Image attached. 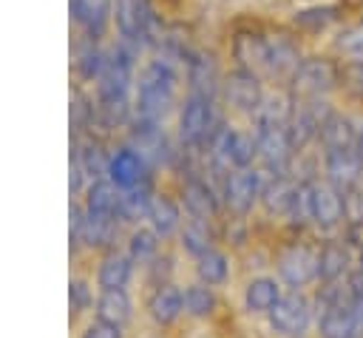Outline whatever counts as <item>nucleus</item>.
Masks as SVG:
<instances>
[{
  "mask_svg": "<svg viewBox=\"0 0 363 338\" xmlns=\"http://www.w3.org/2000/svg\"><path fill=\"white\" fill-rule=\"evenodd\" d=\"M346 62L335 51H306L286 82L292 99H332L343 94Z\"/></svg>",
  "mask_w": 363,
  "mask_h": 338,
  "instance_id": "obj_1",
  "label": "nucleus"
},
{
  "mask_svg": "<svg viewBox=\"0 0 363 338\" xmlns=\"http://www.w3.org/2000/svg\"><path fill=\"white\" fill-rule=\"evenodd\" d=\"M218 102H221L218 97L184 91V97L179 102V125H176V142H179V148L196 151V153L204 151L207 139L213 136V131L224 119Z\"/></svg>",
  "mask_w": 363,
  "mask_h": 338,
  "instance_id": "obj_2",
  "label": "nucleus"
},
{
  "mask_svg": "<svg viewBox=\"0 0 363 338\" xmlns=\"http://www.w3.org/2000/svg\"><path fill=\"white\" fill-rule=\"evenodd\" d=\"M162 14L156 0H113V31L119 40L139 45L145 54L162 40L164 34Z\"/></svg>",
  "mask_w": 363,
  "mask_h": 338,
  "instance_id": "obj_3",
  "label": "nucleus"
},
{
  "mask_svg": "<svg viewBox=\"0 0 363 338\" xmlns=\"http://www.w3.org/2000/svg\"><path fill=\"white\" fill-rule=\"evenodd\" d=\"M267 80L261 74H255L252 68H244V65H230L224 71V80H221V105L233 114H241V116H252L258 111V105L264 102L267 97Z\"/></svg>",
  "mask_w": 363,
  "mask_h": 338,
  "instance_id": "obj_4",
  "label": "nucleus"
},
{
  "mask_svg": "<svg viewBox=\"0 0 363 338\" xmlns=\"http://www.w3.org/2000/svg\"><path fill=\"white\" fill-rule=\"evenodd\" d=\"M252 128V125H250ZM255 142H258V162L269 176H284L292 173V165L298 159V151L289 136V125H267V128H252Z\"/></svg>",
  "mask_w": 363,
  "mask_h": 338,
  "instance_id": "obj_5",
  "label": "nucleus"
},
{
  "mask_svg": "<svg viewBox=\"0 0 363 338\" xmlns=\"http://www.w3.org/2000/svg\"><path fill=\"white\" fill-rule=\"evenodd\" d=\"M269 173L264 168H235L230 170L224 179H221V196H224V205L244 216L255 207V202H261V193H264V185H267Z\"/></svg>",
  "mask_w": 363,
  "mask_h": 338,
  "instance_id": "obj_6",
  "label": "nucleus"
},
{
  "mask_svg": "<svg viewBox=\"0 0 363 338\" xmlns=\"http://www.w3.org/2000/svg\"><path fill=\"white\" fill-rule=\"evenodd\" d=\"M306 185H309V224L318 227L320 233H332L340 224H346L343 193L332 187L323 176L306 179Z\"/></svg>",
  "mask_w": 363,
  "mask_h": 338,
  "instance_id": "obj_7",
  "label": "nucleus"
},
{
  "mask_svg": "<svg viewBox=\"0 0 363 338\" xmlns=\"http://www.w3.org/2000/svg\"><path fill=\"white\" fill-rule=\"evenodd\" d=\"M346 20V6L340 0H318V3H306L298 6L289 14V26L301 34V37H323V34H335V28Z\"/></svg>",
  "mask_w": 363,
  "mask_h": 338,
  "instance_id": "obj_8",
  "label": "nucleus"
},
{
  "mask_svg": "<svg viewBox=\"0 0 363 338\" xmlns=\"http://www.w3.org/2000/svg\"><path fill=\"white\" fill-rule=\"evenodd\" d=\"M267 315H269V327L275 332H281V335H301V332H306V327L315 318V304L301 290H289V293H284L278 298V304Z\"/></svg>",
  "mask_w": 363,
  "mask_h": 338,
  "instance_id": "obj_9",
  "label": "nucleus"
},
{
  "mask_svg": "<svg viewBox=\"0 0 363 338\" xmlns=\"http://www.w3.org/2000/svg\"><path fill=\"white\" fill-rule=\"evenodd\" d=\"M221 80H224V68L218 62V57L207 48H190L187 60H184V91H196V94H210L218 97L221 94Z\"/></svg>",
  "mask_w": 363,
  "mask_h": 338,
  "instance_id": "obj_10",
  "label": "nucleus"
},
{
  "mask_svg": "<svg viewBox=\"0 0 363 338\" xmlns=\"http://www.w3.org/2000/svg\"><path fill=\"white\" fill-rule=\"evenodd\" d=\"M278 276L292 290H301V287L318 281V250L303 241L286 244L278 253Z\"/></svg>",
  "mask_w": 363,
  "mask_h": 338,
  "instance_id": "obj_11",
  "label": "nucleus"
},
{
  "mask_svg": "<svg viewBox=\"0 0 363 338\" xmlns=\"http://www.w3.org/2000/svg\"><path fill=\"white\" fill-rule=\"evenodd\" d=\"M150 162L130 145V142H122L111 151L108 156V179L119 187V190H128V187H136L142 182H150Z\"/></svg>",
  "mask_w": 363,
  "mask_h": 338,
  "instance_id": "obj_12",
  "label": "nucleus"
},
{
  "mask_svg": "<svg viewBox=\"0 0 363 338\" xmlns=\"http://www.w3.org/2000/svg\"><path fill=\"white\" fill-rule=\"evenodd\" d=\"M318 159H320V176L340 193L354 187L357 182H363V159H360L357 148L323 151V153H318Z\"/></svg>",
  "mask_w": 363,
  "mask_h": 338,
  "instance_id": "obj_13",
  "label": "nucleus"
},
{
  "mask_svg": "<svg viewBox=\"0 0 363 338\" xmlns=\"http://www.w3.org/2000/svg\"><path fill=\"white\" fill-rule=\"evenodd\" d=\"M68 11L79 34L102 40L113 28V0H68Z\"/></svg>",
  "mask_w": 363,
  "mask_h": 338,
  "instance_id": "obj_14",
  "label": "nucleus"
},
{
  "mask_svg": "<svg viewBox=\"0 0 363 338\" xmlns=\"http://www.w3.org/2000/svg\"><path fill=\"white\" fill-rule=\"evenodd\" d=\"M357 142V116H352L343 108H332L329 116L323 119L318 131V153L323 151H340V148H354Z\"/></svg>",
  "mask_w": 363,
  "mask_h": 338,
  "instance_id": "obj_15",
  "label": "nucleus"
},
{
  "mask_svg": "<svg viewBox=\"0 0 363 338\" xmlns=\"http://www.w3.org/2000/svg\"><path fill=\"white\" fill-rule=\"evenodd\" d=\"M315 324H318L320 338H357L360 335L354 301H337V304L315 312Z\"/></svg>",
  "mask_w": 363,
  "mask_h": 338,
  "instance_id": "obj_16",
  "label": "nucleus"
},
{
  "mask_svg": "<svg viewBox=\"0 0 363 338\" xmlns=\"http://www.w3.org/2000/svg\"><path fill=\"white\" fill-rule=\"evenodd\" d=\"M105 60H108V45L99 37H88V34L77 31V37H74V71H77V77L85 82H96V77L105 68Z\"/></svg>",
  "mask_w": 363,
  "mask_h": 338,
  "instance_id": "obj_17",
  "label": "nucleus"
},
{
  "mask_svg": "<svg viewBox=\"0 0 363 338\" xmlns=\"http://www.w3.org/2000/svg\"><path fill=\"white\" fill-rule=\"evenodd\" d=\"M329 51H335L346 65L363 62V14L346 17L329 37Z\"/></svg>",
  "mask_w": 363,
  "mask_h": 338,
  "instance_id": "obj_18",
  "label": "nucleus"
},
{
  "mask_svg": "<svg viewBox=\"0 0 363 338\" xmlns=\"http://www.w3.org/2000/svg\"><path fill=\"white\" fill-rule=\"evenodd\" d=\"M147 312H150V318H153L156 324H162V327L173 324V321L184 312V290H179V287L170 284V281H159L156 290H153L150 298H147Z\"/></svg>",
  "mask_w": 363,
  "mask_h": 338,
  "instance_id": "obj_19",
  "label": "nucleus"
},
{
  "mask_svg": "<svg viewBox=\"0 0 363 338\" xmlns=\"http://www.w3.org/2000/svg\"><path fill=\"white\" fill-rule=\"evenodd\" d=\"M298 187H301V179L292 176V173L269 176L267 185H264V193H261V205L267 207V213L289 216V210L295 205V196H298Z\"/></svg>",
  "mask_w": 363,
  "mask_h": 338,
  "instance_id": "obj_20",
  "label": "nucleus"
},
{
  "mask_svg": "<svg viewBox=\"0 0 363 338\" xmlns=\"http://www.w3.org/2000/svg\"><path fill=\"white\" fill-rule=\"evenodd\" d=\"M352 253L343 239H326L318 247V281H340L352 267Z\"/></svg>",
  "mask_w": 363,
  "mask_h": 338,
  "instance_id": "obj_21",
  "label": "nucleus"
},
{
  "mask_svg": "<svg viewBox=\"0 0 363 338\" xmlns=\"http://www.w3.org/2000/svg\"><path fill=\"white\" fill-rule=\"evenodd\" d=\"M182 202H184V207H187V213L193 219H210L218 210L216 190L199 173H187L184 187H182Z\"/></svg>",
  "mask_w": 363,
  "mask_h": 338,
  "instance_id": "obj_22",
  "label": "nucleus"
},
{
  "mask_svg": "<svg viewBox=\"0 0 363 338\" xmlns=\"http://www.w3.org/2000/svg\"><path fill=\"white\" fill-rule=\"evenodd\" d=\"M281 295H284V293H281V284H278L275 278L258 276V278L247 281V287H244V307H247V312L267 315V312L278 304Z\"/></svg>",
  "mask_w": 363,
  "mask_h": 338,
  "instance_id": "obj_23",
  "label": "nucleus"
},
{
  "mask_svg": "<svg viewBox=\"0 0 363 338\" xmlns=\"http://www.w3.org/2000/svg\"><path fill=\"white\" fill-rule=\"evenodd\" d=\"M147 222H150V227L156 230L159 239L173 236L179 230V224H182L179 202L164 196V193H153V202H150V210H147Z\"/></svg>",
  "mask_w": 363,
  "mask_h": 338,
  "instance_id": "obj_24",
  "label": "nucleus"
},
{
  "mask_svg": "<svg viewBox=\"0 0 363 338\" xmlns=\"http://www.w3.org/2000/svg\"><path fill=\"white\" fill-rule=\"evenodd\" d=\"M150 202H153V187H150V182H142V185H136V187H128V190L119 193L116 219H122V222H139V219H147Z\"/></svg>",
  "mask_w": 363,
  "mask_h": 338,
  "instance_id": "obj_25",
  "label": "nucleus"
},
{
  "mask_svg": "<svg viewBox=\"0 0 363 338\" xmlns=\"http://www.w3.org/2000/svg\"><path fill=\"white\" fill-rule=\"evenodd\" d=\"M130 273H133V258L130 256H122V253H108L102 261H99V270H96V284L102 290H119L130 281Z\"/></svg>",
  "mask_w": 363,
  "mask_h": 338,
  "instance_id": "obj_26",
  "label": "nucleus"
},
{
  "mask_svg": "<svg viewBox=\"0 0 363 338\" xmlns=\"http://www.w3.org/2000/svg\"><path fill=\"white\" fill-rule=\"evenodd\" d=\"M119 187L105 176V179H94V185L88 187V199H85V213L91 216H116L119 207Z\"/></svg>",
  "mask_w": 363,
  "mask_h": 338,
  "instance_id": "obj_27",
  "label": "nucleus"
},
{
  "mask_svg": "<svg viewBox=\"0 0 363 338\" xmlns=\"http://www.w3.org/2000/svg\"><path fill=\"white\" fill-rule=\"evenodd\" d=\"M130 312H133V304H130V295L125 293V287L99 293V298H96V318L99 321H111V324L122 327L125 321H130Z\"/></svg>",
  "mask_w": 363,
  "mask_h": 338,
  "instance_id": "obj_28",
  "label": "nucleus"
},
{
  "mask_svg": "<svg viewBox=\"0 0 363 338\" xmlns=\"http://www.w3.org/2000/svg\"><path fill=\"white\" fill-rule=\"evenodd\" d=\"M196 276H199V281H204L210 287H218L230 278V258L221 250L210 247L196 258Z\"/></svg>",
  "mask_w": 363,
  "mask_h": 338,
  "instance_id": "obj_29",
  "label": "nucleus"
},
{
  "mask_svg": "<svg viewBox=\"0 0 363 338\" xmlns=\"http://www.w3.org/2000/svg\"><path fill=\"white\" fill-rule=\"evenodd\" d=\"M108 156H111V153H105L96 139L79 142V145H77V153H74V159L79 162L82 173L91 176V179H105V176H108Z\"/></svg>",
  "mask_w": 363,
  "mask_h": 338,
  "instance_id": "obj_30",
  "label": "nucleus"
},
{
  "mask_svg": "<svg viewBox=\"0 0 363 338\" xmlns=\"http://www.w3.org/2000/svg\"><path fill=\"white\" fill-rule=\"evenodd\" d=\"M216 310V293L210 284L196 281L184 287V312L193 318H207Z\"/></svg>",
  "mask_w": 363,
  "mask_h": 338,
  "instance_id": "obj_31",
  "label": "nucleus"
},
{
  "mask_svg": "<svg viewBox=\"0 0 363 338\" xmlns=\"http://www.w3.org/2000/svg\"><path fill=\"white\" fill-rule=\"evenodd\" d=\"M255 159H258V142H255L252 128L250 131L235 128L233 131V142H230V165H233V170L235 168H250Z\"/></svg>",
  "mask_w": 363,
  "mask_h": 338,
  "instance_id": "obj_32",
  "label": "nucleus"
},
{
  "mask_svg": "<svg viewBox=\"0 0 363 338\" xmlns=\"http://www.w3.org/2000/svg\"><path fill=\"white\" fill-rule=\"evenodd\" d=\"M182 247L190 256H201L204 250H210V230H207V219H190V224H184L182 230Z\"/></svg>",
  "mask_w": 363,
  "mask_h": 338,
  "instance_id": "obj_33",
  "label": "nucleus"
},
{
  "mask_svg": "<svg viewBox=\"0 0 363 338\" xmlns=\"http://www.w3.org/2000/svg\"><path fill=\"white\" fill-rule=\"evenodd\" d=\"M156 253H159V236H156V230H153V227H150V230L139 227V230H133V233H130L128 256H130L133 261H150Z\"/></svg>",
  "mask_w": 363,
  "mask_h": 338,
  "instance_id": "obj_34",
  "label": "nucleus"
},
{
  "mask_svg": "<svg viewBox=\"0 0 363 338\" xmlns=\"http://www.w3.org/2000/svg\"><path fill=\"white\" fill-rule=\"evenodd\" d=\"M343 94L363 105V62L346 65V74H343Z\"/></svg>",
  "mask_w": 363,
  "mask_h": 338,
  "instance_id": "obj_35",
  "label": "nucleus"
},
{
  "mask_svg": "<svg viewBox=\"0 0 363 338\" xmlns=\"http://www.w3.org/2000/svg\"><path fill=\"white\" fill-rule=\"evenodd\" d=\"M68 298H71V310H88L91 307V301H94V295H91V287L82 281V278H74L71 284H68Z\"/></svg>",
  "mask_w": 363,
  "mask_h": 338,
  "instance_id": "obj_36",
  "label": "nucleus"
},
{
  "mask_svg": "<svg viewBox=\"0 0 363 338\" xmlns=\"http://www.w3.org/2000/svg\"><path fill=\"white\" fill-rule=\"evenodd\" d=\"M82 338H122V327L119 324H111V321H94L85 332H82Z\"/></svg>",
  "mask_w": 363,
  "mask_h": 338,
  "instance_id": "obj_37",
  "label": "nucleus"
},
{
  "mask_svg": "<svg viewBox=\"0 0 363 338\" xmlns=\"http://www.w3.org/2000/svg\"><path fill=\"white\" fill-rule=\"evenodd\" d=\"M343 284H346V293H349L352 301H363V264L352 267L346 273V281Z\"/></svg>",
  "mask_w": 363,
  "mask_h": 338,
  "instance_id": "obj_38",
  "label": "nucleus"
},
{
  "mask_svg": "<svg viewBox=\"0 0 363 338\" xmlns=\"http://www.w3.org/2000/svg\"><path fill=\"white\" fill-rule=\"evenodd\" d=\"M343 241H346L349 247H354L357 253H363V219H357V222H346Z\"/></svg>",
  "mask_w": 363,
  "mask_h": 338,
  "instance_id": "obj_39",
  "label": "nucleus"
},
{
  "mask_svg": "<svg viewBox=\"0 0 363 338\" xmlns=\"http://www.w3.org/2000/svg\"><path fill=\"white\" fill-rule=\"evenodd\" d=\"M354 148H357V153H360V159H363V116L357 119V142H354Z\"/></svg>",
  "mask_w": 363,
  "mask_h": 338,
  "instance_id": "obj_40",
  "label": "nucleus"
},
{
  "mask_svg": "<svg viewBox=\"0 0 363 338\" xmlns=\"http://www.w3.org/2000/svg\"><path fill=\"white\" fill-rule=\"evenodd\" d=\"M354 310H357V321H360V332H363V301H354Z\"/></svg>",
  "mask_w": 363,
  "mask_h": 338,
  "instance_id": "obj_41",
  "label": "nucleus"
}]
</instances>
